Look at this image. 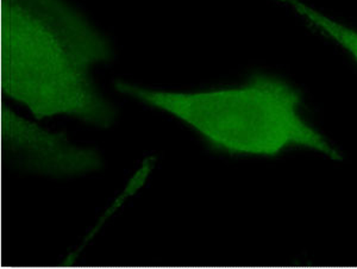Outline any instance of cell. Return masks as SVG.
Listing matches in <instances>:
<instances>
[{
	"label": "cell",
	"instance_id": "obj_1",
	"mask_svg": "<svg viewBox=\"0 0 357 269\" xmlns=\"http://www.w3.org/2000/svg\"><path fill=\"white\" fill-rule=\"evenodd\" d=\"M110 45L62 0H1V90L37 119L72 116L110 127L114 107L91 79Z\"/></svg>",
	"mask_w": 357,
	"mask_h": 269
},
{
	"label": "cell",
	"instance_id": "obj_2",
	"mask_svg": "<svg viewBox=\"0 0 357 269\" xmlns=\"http://www.w3.org/2000/svg\"><path fill=\"white\" fill-rule=\"evenodd\" d=\"M121 93L166 111L231 155H279L306 148L330 159L340 153L301 117V95L280 79L257 74L238 87L178 93L116 82Z\"/></svg>",
	"mask_w": 357,
	"mask_h": 269
},
{
	"label": "cell",
	"instance_id": "obj_3",
	"mask_svg": "<svg viewBox=\"0 0 357 269\" xmlns=\"http://www.w3.org/2000/svg\"><path fill=\"white\" fill-rule=\"evenodd\" d=\"M3 136L8 151H16L35 171L74 176L100 167L97 153L69 144L63 134H49L3 107Z\"/></svg>",
	"mask_w": 357,
	"mask_h": 269
},
{
	"label": "cell",
	"instance_id": "obj_4",
	"mask_svg": "<svg viewBox=\"0 0 357 269\" xmlns=\"http://www.w3.org/2000/svg\"><path fill=\"white\" fill-rule=\"evenodd\" d=\"M289 6L301 17H304L311 26L316 28L318 31L330 37L331 40L342 45L351 56L357 61V31L353 29L347 28L341 23L333 21L329 17L318 13L309 5L304 4L301 0H280Z\"/></svg>",
	"mask_w": 357,
	"mask_h": 269
}]
</instances>
